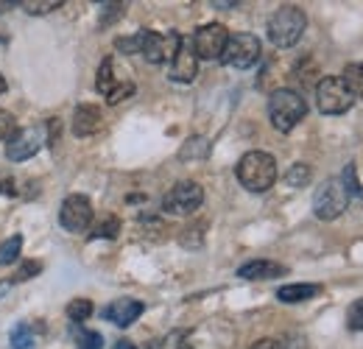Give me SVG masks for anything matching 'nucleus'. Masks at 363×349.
<instances>
[{
	"mask_svg": "<svg viewBox=\"0 0 363 349\" xmlns=\"http://www.w3.org/2000/svg\"><path fill=\"white\" fill-rule=\"evenodd\" d=\"M3 92H6V79L0 76V95H3Z\"/></svg>",
	"mask_w": 363,
	"mask_h": 349,
	"instance_id": "38",
	"label": "nucleus"
},
{
	"mask_svg": "<svg viewBox=\"0 0 363 349\" xmlns=\"http://www.w3.org/2000/svg\"><path fill=\"white\" fill-rule=\"evenodd\" d=\"M260 53H263L260 40L249 31H240V34H229L227 48L221 53V62L227 67H235V70H249L260 62Z\"/></svg>",
	"mask_w": 363,
	"mask_h": 349,
	"instance_id": "5",
	"label": "nucleus"
},
{
	"mask_svg": "<svg viewBox=\"0 0 363 349\" xmlns=\"http://www.w3.org/2000/svg\"><path fill=\"white\" fill-rule=\"evenodd\" d=\"M143 310H145L143 302L123 297V299H115V302H109V305L104 307V318L112 321L115 327H132L137 318L143 316Z\"/></svg>",
	"mask_w": 363,
	"mask_h": 349,
	"instance_id": "14",
	"label": "nucleus"
},
{
	"mask_svg": "<svg viewBox=\"0 0 363 349\" xmlns=\"http://www.w3.org/2000/svg\"><path fill=\"white\" fill-rule=\"evenodd\" d=\"M355 104V95L347 89L341 76H324L316 84V106L324 115H344Z\"/></svg>",
	"mask_w": 363,
	"mask_h": 349,
	"instance_id": "6",
	"label": "nucleus"
},
{
	"mask_svg": "<svg viewBox=\"0 0 363 349\" xmlns=\"http://www.w3.org/2000/svg\"><path fill=\"white\" fill-rule=\"evenodd\" d=\"M20 6H23L28 14H37V17H40V14L56 11V9L65 6V3H62V0H26V3H20Z\"/></svg>",
	"mask_w": 363,
	"mask_h": 349,
	"instance_id": "26",
	"label": "nucleus"
},
{
	"mask_svg": "<svg viewBox=\"0 0 363 349\" xmlns=\"http://www.w3.org/2000/svg\"><path fill=\"white\" fill-rule=\"evenodd\" d=\"M235 174L249 193H266L277 182V160L269 151H249L240 157Z\"/></svg>",
	"mask_w": 363,
	"mask_h": 349,
	"instance_id": "1",
	"label": "nucleus"
},
{
	"mask_svg": "<svg viewBox=\"0 0 363 349\" xmlns=\"http://www.w3.org/2000/svg\"><path fill=\"white\" fill-rule=\"evenodd\" d=\"M40 271H43V262H40V260H26L20 268H17V274L11 277V282H26V279H34Z\"/></svg>",
	"mask_w": 363,
	"mask_h": 349,
	"instance_id": "29",
	"label": "nucleus"
},
{
	"mask_svg": "<svg viewBox=\"0 0 363 349\" xmlns=\"http://www.w3.org/2000/svg\"><path fill=\"white\" fill-rule=\"evenodd\" d=\"M140 34H143L140 53L145 56V62H151V65H168V62H174V56L179 50L182 34H177V31L157 34V31H145V28Z\"/></svg>",
	"mask_w": 363,
	"mask_h": 349,
	"instance_id": "9",
	"label": "nucleus"
},
{
	"mask_svg": "<svg viewBox=\"0 0 363 349\" xmlns=\"http://www.w3.org/2000/svg\"><path fill=\"white\" fill-rule=\"evenodd\" d=\"M207 154H210V140L207 137H190L179 148L182 162H187V160H207Z\"/></svg>",
	"mask_w": 363,
	"mask_h": 349,
	"instance_id": "18",
	"label": "nucleus"
},
{
	"mask_svg": "<svg viewBox=\"0 0 363 349\" xmlns=\"http://www.w3.org/2000/svg\"><path fill=\"white\" fill-rule=\"evenodd\" d=\"M341 182H344V187H347L350 199H363V187H361V182H358V168H355L352 162L344 168V174H341Z\"/></svg>",
	"mask_w": 363,
	"mask_h": 349,
	"instance_id": "24",
	"label": "nucleus"
},
{
	"mask_svg": "<svg viewBox=\"0 0 363 349\" xmlns=\"http://www.w3.org/2000/svg\"><path fill=\"white\" fill-rule=\"evenodd\" d=\"M14 6H20V3H14V0H11V3L3 0V3H0V11H9V9H14Z\"/></svg>",
	"mask_w": 363,
	"mask_h": 349,
	"instance_id": "37",
	"label": "nucleus"
},
{
	"mask_svg": "<svg viewBox=\"0 0 363 349\" xmlns=\"http://www.w3.org/2000/svg\"><path fill=\"white\" fill-rule=\"evenodd\" d=\"M201 204H204V187L193 179L177 182L162 196V213H168V216H193Z\"/></svg>",
	"mask_w": 363,
	"mask_h": 349,
	"instance_id": "7",
	"label": "nucleus"
},
{
	"mask_svg": "<svg viewBox=\"0 0 363 349\" xmlns=\"http://www.w3.org/2000/svg\"><path fill=\"white\" fill-rule=\"evenodd\" d=\"M318 294H321V285H316V282H294V285H282L277 291V299L285 305H296V302L316 299Z\"/></svg>",
	"mask_w": 363,
	"mask_h": 349,
	"instance_id": "17",
	"label": "nucleus"
},
{
	"mask_svg": "<svg viewBox=\"0 0 363 349\" xmlns=\"http://www.w3.org/2000/svg\"><path fill=\"white\" fill-rule=\"evenodd\" d=\"M115 349H135V344H132V341H126V338H123V341H118V344H115Z\"/></svg>",
	"mask_w": 363,
	"mask_h": 349,
	"instance_id": "36",
	"label": "nucleus"
},
{
	"mask_svg": "<svg viewBox=\"0 0 363 349\" xmlns=\"http://www.w3.org/2000/svg\"><path fill=\"white\" fill-rule=\"evenodd\" d=\"M308 115V101L296 92V89H274L269 95V118H272V126L282 134L294 129L302 118Z\"/></svg>",
	"mask_w": 363,
	"mask_h": 349,
	"instance_id": "2",
	"label": "nucleus"
},
{
	"mask_svg": "<svg viewBox=\"0 0 363 349\" xmlns=\"http://www.w3.org/2000/svg\"><path fill=\"white\" fill-rule=\"evenodd\" d=\"M341 79H344L347 89H350L355 98H363V62H358V65H347Z\"/></svg>",
	"mask_w": 363,
	"mask_h": 349,
	"instance_id": "20",
	"label": "nucleus"
},
{
	"mask_svg": "<svg viewBox=\"0 0 363 349\" xmlns=\"http://www.w3.org/2000/svg\"><path fill=\"white\" fill-rule=\"evenodd\" d=\"M17 131H20L17 129V118H14L11 112L0 109V140H11Z\"/></svg>",
	"mask_w": 363,
	"mask_h": 349,
	"instance_id": "31",
	"label": "nucleus"
},
{
	"mask_svg": "<svg viewBox=\"0 0 363 349\" xmlns=\"http://www.w3.org/2000/svg\"><path fill=\"white\" fill-rule=\"evenodd\" d=\"M347 327L355 333H363V299L347 307Z\"/></svg>",
	"mask_w": 363,
	"mask_h": 349,
	"instance_id": "28",
	"label": "nucleus"
},
{
	"mask_svg": "<svg viewBox=\"0 0 363 349\" xmlns=\"http://www.w3.org/2000/svg\"><path fill=\"white\" fill-rule=\"evenodd\" d=\"M311 165L308 162H294L288 171H285V184H291V187H305V184H311Z\"/></svg>",
	"mask_w": 363,
	"mask_h": 349,
	"instance_id": "21",
	"label": "nucleus"
},
{
	"mask_svg": "<svg viewBox=\"0 0 363 349\" xmlns=\"http://www.w3.org/2000/svg\"><path fill=\"white\" fill-rule=\"evenodd\" d=\"M350 193H347V187H344V182H341V176H335V179H324L321 184H318L316 196H313V213H316V218L321 221H335L338 216H344V210L350 207Z\"/></svg>",
	"mask_w": 363,
	"mask_h": 349,
	"instance_id": "4",
	"label": "nucleus"
},
{
	"mask_svg": "<svg viewBox=\"0 0 363 349\" xmlns=\"http://www.w3.org/2000/svg\"><path fill=\"white\" fill-rule=\"evenodd\" d=\"M118 232H121V218L118 216H106V218H101L95 223V229L90 232V238H118Z\"/></svg>",
	"mask_w": 363,
	"mask_h": 349,
	"instance_id": "22",
	"label": "nucleus"
},
{
	"mask_svg": "<svg viewBox=\"0 0 363 349\" xmlns=\"http://www.w3.org/2000/svg\"><path fill=\"white\" fill-rule=\"evenodd\" d=\"M101 11H104V17H101V26H106V23L118 20V17L126 11V6H123V3H101Z\"/></svg>",
	"mask_w": 363,
	"mask_h": 349,
	"instance_id": "32",
	"label": "nucleus"
},
{
	"mask_svg": "<svg viewBox=\"0 0 363 349\" xmlns=\"http://www.w3.org/2000/svg\"><path fill=\"white\" fill-rule=\"evenodd\" d=\"M9 344H11V349H34V344H37L34 327H31L28 321H20V324L11 330V336H9Z\"/></svg>",
	"mask_w": 363,
	"mask_h": 349,
	"instance_id": "19",
	"label": "nucleus"
},
{
	"mask_svg": "<svg viewBox=\"0 0 363 349\" xmlns=\"http://www.w3.org/2000/svg\"><path fill=\"white\" fill-rule=\"evenodd\" d=\"M59 223L62 229L79 235V232H87L92 223V201L84 193H73L62 201L59 207Z\"/></svg>",
	"mask_w": 363,
	"mask_h": 349,
	"instance_id": "10",
	"label": "nucleus"
},
{
	"mask_svg": "<svg viewBox=\"0 0 363 349\" xmlns=\"http://www.w3.org/2000/svg\"><path fill=\"white\" fill-rule=\"evenodd\" d=\"M227 40H229V31L221 23H207V26L196 28V34H193L190 43H193V50H196L199 59L213 62V59H221V53L227 48Z\"/></svg>",
	"mask_w": 363,
	"mask_h": 349,
	"instance_id": "11",
	"label": "nucleus"
},
{
	"mask_svg": "<svg viewBox=\"0 0 363 349\" xmlns=\"http://www.w3.org/2000/svg\"><path fill=\"white\" fill-rule=\"evenodd\" d=\"M14 190H17V187H14V182L0 176V193H6V196H14Z\"/></svg>",
	"mask_w": 363,
	"mask_h": 349,
	"instance_id": "34",
	"label": "nucleus"
},
{
	"mask_svg": "<svg viewBox=\"0 0 363 349\" xmlns=\"http://www.w3.org/2000/svg\"><path fill=\"white\" fill-rule=\"evenodd\" d=\"M76 347L79 349H104V338L95 330H76Z\"/></svg>",
	"mask_w": 363,
	"mask_h": 349,
	"instance_id": "27",
	"label": "nucleus"
},
{
	"mask_svg": "<svg viewBox=\"0 0 363 349\" xmlns=\"http://www.w3.org/2000/svg\"><path fill=\"white\" fill-rule=\"evenodd\" d=\"M196 73H199V56L193 50V43L187 37H182L179 50H177V56L171 62V70H168V79L179 82V84H190L196 79Z\"/></svg>",
	"mask_w": 363,
	"mask_h": 349,
	"instance_id": "13",
	"label": "nucleus"
},
{
	"mask_svg": "<svg viewBox=\"0 0 363 349\" xmlns=\"http://www.w3.org/2000/svg\"><path fill=\"white\" fill-rule=\"evenodd\" d=\"M308 28V14L299 6H279L269 17V40L277 48H294Z\"/></svg>",
	"mask_w": 363,
	"mask_h": 349,
	"instance_id": "3",
	"label": "nucleus"
},
{
	"mask_svg": "<svg viewBox=\"0 0 363 349\" xmlns=\"http://www.w3.org/2000/svg\"><path fill=\"white\" fill-rule=\"evenodd\" d=\"M282 274H288V268L274 260H249L238 268L240 279H277Z\"/></svg>",
	"mask_w": 363,
	"mask_h": 349,
	"instance_id": "16",
	"label": "nucleus"
},
{
	"mask_svg": "<svg viewBox=\"0 0 363 349\" xmlns=\"http://www.w3.org/2000/svg\"><path fill=\"white\" fill-rule=\"evenodd\" d=\"M213 6H216V9H232V6H238V3H232V0H216Z\"/></svg>",
	"mask_w": 363,
	"mask_h": 349,
	"instance_id": "35",
	"label": "nucleus"
},
{
	"mask_svg": "<svg viewBox=\"0 0 363 349\" xmlns=\"http://www.w3.org/2000/svg\"><path fill=\"white\" fill-rule=\"evenodd\" d=\"M92 302L90 299H73L70 305H67V318L73 321V324H82V321H87L92 316Z\"/></svg>",
	"mask_w": 363,
	"mask_h": 349,
	"instance_id": "23",
	"label": "nucleus"
},
{
	"mask_svg": "<svg viewBox=\"0 0 363 349\" xmlns=\"http://www.w3.org/2000/svg\"><path fill=\"white\" fill-rule=\"evenodd\" d=\"M95 89L106 98V104H109V106H115V104H121V101L132 98L137 87H135V82H129V79H118V73H115V59H112V56H106V59L101 62V67H98Z\"/></svg>",
	"mask_w": 363,
	"mask_h": 349,
	"instance_id": "8",
	"label": "nucleus"
},
{
	"mask_svg": "<svg viewBox=\"0 0 363 349\" xmlns=\"http://www.w3.org/2000/svg\"><path fill=\"white\" fill-rule=\"evenodd\" d=\"M104 129V112L95 104H79L73 112V134L76 137H92Z\"/></svg>",
	"mask_w": 363,
	"mask_h": 349,
	"instance_id": "15",
	"label": "nucleus"
},
{
	"mask_svg": "<svg viewBox=\"0 0 363 349\" xmlns=\"http://www.w3.org/2000/svg\"><path fill=\"white\" fill-rule=\"evenodd\" d=\"M140 45H143V34H140V31L132 34V37H118V40H115V48H118L121 53H126V56L140 53Z\"/></svg>",
	"mask_w": 363,
	"mask_h": 349,
	"instance_id": "30",
	"label": "nucleus"
},
{
	"mask_svg": "<svg viewBox=\"0 0 363 349\" xmlns=\"http://www.w3.org/2000/svg\"><path fill=\"white\" fill-rule=\"evenodd\" d=\"M252 349H282V344L277 338H260V341L252 344Z\"/></svg>",
	"mask_w": 363,
	"mask_h": 349,
	"instance_id": "33",
	"label": "nucleus"
},
{
	"mask_svg": "<svg viewBox=\"0 0 363 349\" xmlns=\"http://www.w3.org/2000/svg\"><path fill=\"white\" fill-rule=\"evenodd\" d=\"M45 143V129L43 126H28V129H20L6 145V157L9 162H23V160H31Z\"/></svg>",
	"mask_w": 363,
	"mask_h": 349,
	"instance_id": "12",
	"label": "nucleus"
},
{
	"mask_svg": "<svg viewBox=\"0 0 363 349\" xmlns=\"http://www.w3.org/2000/svg\"><path fill=\"white\" fill-rule=\"evenodd\" d=\"M177 349H193V347H190V344H179Z\"/></svg>",
	"mask_w": 363,
	"mask_h": 349,
	"instance_id": "39",
	"label": "nucleus"
},
{
	"mask_svg": "<svg viewBox=\"0 0 363 349\" xmlns=\"http://www.w3.org/2000/svg\"><path fill=\"white\" fill-rule=\"evenodd\" d=\"M20 249H23V238H20V235L9 238V240L0 246V265H11V262L20 257Z\"/></svg>",
	"mask_w": 363,
	"mask_h": 349,
	"instance_id": "25",
	"label": "nucleus"
}]
</instances>
